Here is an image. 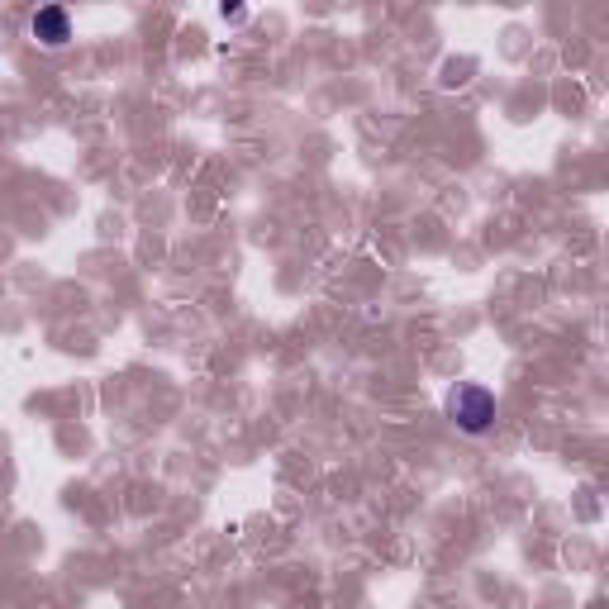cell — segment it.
Listing matches in <instances>:
<instances>
[{
    "instance_id": "7a4b0ae2",
    "label": "cell",
    "mask_w": 609,
    "mask_h": 609,
    "mask_svg": "<svg viewBox=\"0 0 609 609\" xmlns=\"http://www.w3.org/2000/svg\"><path fill=\"white\" fill-rule=\"evenodd\" d=\"M29 29H34V39H39L43 48H62V43L72 39V15H67L62 5H43V10H34Z\"/></svg>"
},
{
    "instance_id": "6da1fadb",
    "label": "cell",
    "mask_w": 609,
    "mask_h": 609,
    "mask_svg": "<svg viewBox=\"0 0 609 609\" xmlns=\"http://www.w3.org/2000/svg\"><path fill=\"white\" fill-rule=\"evenodd\" d=\"M495 395L481 386V381H457L448 391V419L457 424L462 433H472V438H481V433L495 429Z\"/></svg>"
}]
</instances>
